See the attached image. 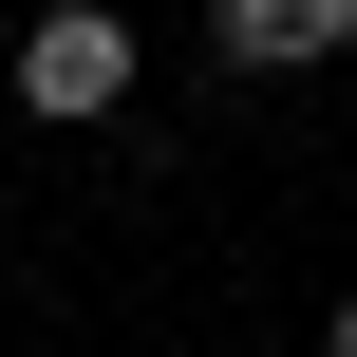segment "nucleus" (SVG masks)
<instances>
[{"instance_id": "f257e3e1", "label": "nucleus", "mask_w": 357, "mask_h": 357, "mask_svg": "<svg viewBox=\"0 0 357 357\" xmlns=\"http://www.w3.org/2000/svg\"><path fill=\"white\" fill-rule=\"evenodd\" d=\"M113 94H132V19H113V0H56V19L19 38V113H56V132H94Z\"/></svg>"}, {"instance_id": "f03ea898", "label": "nucleus", "mask_w": 357, "mask_h": 357, "mask_svg": "<svg viewBox=\"0 0 357 357\" xmlns=\"http://www.w3.org/2000/svg\"><path fill=\"white\" fill-rule=\"evenodd\" d=\"M207 38H226L245 75H320V56L357 38V0H207Z\"/></svg>"}, {"instance_id": "7ed1b4c3", "label": "nucleus", "mask_w": 357, "mask_h": 357, "mask_svg": "<svg viewBox=\"0 0 357 357\" xmlns=\"http://www.w3.org/2000/svg\"><path fill=\"white\" fill-rule=\"evenodd\" d=\"M320 357H357V301H339V339H320Z\"/></svg>"}]
</instances>
